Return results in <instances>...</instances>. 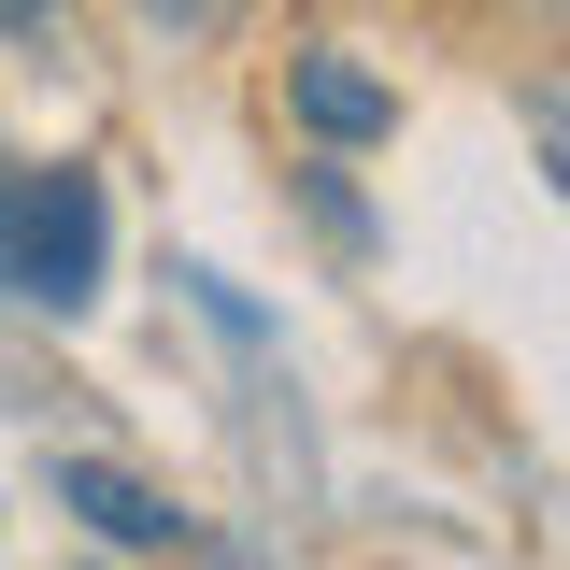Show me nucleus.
I'll return each mask as SVG.
<instances>
[{
	"label": "nucleus",
	"mask_w": 570,
	"mask_h": 570,
	"mask_svg": "<svg viewBox=\"0 0 570 570\" xmlns=\"http://www.w3.org/2000/svg\"><path fill=\"white\" fill-rule=\"evenodd\" d=\"M100 257H115V214H100V171H0V299L29 314H86L100 299Z\"/></svg>",
	"instance_id": "nucleus-1"
},
{
	"label": "nucleus",
	"mask_w": 570,
	"mask_h": 570,
	"mask_svg": "<svg viewBox=\"0 0 570 570\" xmlns=\"http://www.w3.org/2000/svg\"><path fill=\"white\" fill-rule=\"evenodd\" d=\"M58 513H86L115 557H200L214 542L200 513H171V499L142 485V471H115V456H58Z\"/></svg>",
	"instance_id": "nucleus-2"
},
{
	"label": "nucleus",
	"mask_w": 570,
	"mask_h": 570,
	"mask_svg": "<svg viewBox=\"0 0 570 570\" xmlns=\"http://www.w3.org/2000/svg\"><path fill=\"white\" fill-rule=\"evenodd\" d=\"M285 115L328 142V157H356V142L400 129V86H385V71H356L343 43H299V58H285Z\"/></svg>",
	"instance_id": "nucleus-3"
},
{
	"label": "nucleus",
	"mask_w": 570,
	"mask_h": 570,
	"mask_svg": "<svg viewBox=\"0 0 570 570\" xmlns=\"http://www.w3.org/2000/svg\"><path fill=\"white\" fill-rule=\"evenodd\" d=\"M142 14H157L171 43H214V29H228V0H142Z\"/></svg>",
	"instance_id": "nucleus-4"
},
{
	"label": "nucleus",
	"mask_w": 570,
	"mask_h": 570,
	"mask_svg": "<svg viewBox=\"0 0 570 570\" xmlns=\"http://www.w3.org/2000/svg\"><path fill=\"white\" fill-rule=\"evenodd\" d=\"M0 29H58L71 43V0H0Z\"/></svg>",
	"instance_id": "nucleus-5"
}]
</instances>
